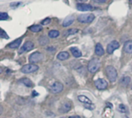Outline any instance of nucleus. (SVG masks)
Here are the masks:
<instances>
[{
    "label": "nucleus",
    "instance_id": "21",
    "mask_svg": "<svg viewBox=\"0 0 132 118\" xmlns=\"http://www.w3.org/2000/svg\"><path fill=\"white\" fill-rule=\"evenodd\" d=\"M49 37L50 38H56L57 37H59L60 35V32L58 30H50L48 33Z\"/></svg>",
    "mask_w": 132,
    "mask_h": 118
},
{
    "label": "nucleus",
    "instance_id": "33",
    "mask_svg": "<svg viewBox=\"0 0 132 118\" xmlns=\"http://www.w3.org/2000/svg\"><path fill=\"white\" fill-rule=\"evenodd\" d=\"M129 2H130V4H132V0H129Z\"/></svg>",
    "mask_w": 132,
    "mask_h": 118
},
{
    "label": "nucleus",
    "instance_id": "24",
    "mask_svg": "<svg viewBox=\"0 0 132 118\" xmlns=\"http://www.w3.org/2000/svg\"><path fill=\"white\" fill-rule=\"evenodd\" d=\"M77 29H70L67 31L64 32V35L65 36H68V35H72V34H75L77 33Z\"/></svg>",
    "mask_w": 132,
    "mask_h": 118
},
{
    "label": "nucleus",
    "instance_id": "25",
    "mask_svg": "<svg viewBox=\"0 0 132 118\" xmlns=\"http://www.w3.org/2000/svg\"><path fill=\"white\" fill-rule=\"evenodd\" d=\"M118 111L121 112V113H125L127 111L126 107L124 104H120L119 107H118Z\"/></svg>",
    "mask_w": 132,
    "mask_h": 118
},
{
    "label": "nucleus",
    "instance_id": "35",
    "mask_svg": "<svg viewBox=\"0 0 132 118\" xmlns=\"http://www.w3.org/2000/svg\"><path fill=\"white\" fill-rule=\"evenodd\" d=\"M131 89H132V86H131Z\"/></svg>",
    "mask_w": 132,
    "mask_h": 118
},
{
    "label": "nucleus",
    "instance_id": "13",
    "mask_svg": "<svg viewBox=\"0 0 132 118\" xmlns=\"http://www.w3.org/2000/svg\"><path fill=\"white\" fill-rule=\"evenodd\" d=\"M124 51L128 54H132V40H128L124 45Z\"/></svg>",
    "mask_w": 132,
    "mask_h": 118
},
{
    "label": "nucleus",
    "instance_id": "15",
    "mask_svg": "<svg viewBox=\"0 0 132 118\" xmlns=\"http://www.w3.org/2000/svg\"><path fill=\"white\" fill-rule=\"evenodd\" d=\"M70 51L72 53V54L75 57V58H80L82 56V53L81 51L79 50V48H77V47H73L70 48Z\"/></svg>",
    "mask_w": 132,
    "mask_h": 118
},
{
    "label": "nucleus",
    "instance_id": "3",
    "mask_svg": "<svg viewBox=\"0 0 132 118\" xmlns=\"http://www.w3.org/2000/svg\"><path fill=\"white\" fill-rule=\"evenodd\" d=\"M95 16L93 14H82L78 16L77 20L83 23H90L94 19Z\"/></svg>",
    "mask_w": 132,
    "mask_h": 118
},
{
    "label": "nucleus",
    "instance_id": "20",
    "mask_svg": "<svg viewBox=\"0 0 132 118\" xmlns=\"http://www.w3.org/2000/svg\"><path fill=\"white\" fill-rule=\"evenodd\" d=\"M130 82H131V78L128 77V76H125V77H123L121 80V86H123L124 87H126L128 86L129 84H130Z\"/></svg>",
    "mask_w": 132,
    "mask_h": 118
},
{
    "label": "nucleus",
    "instance_id": "27",
    "mask_svg": "<svg viewBox=\"0 0 132 118\" xmlns=\"http://www.w3.org/2000/svg\"><path fill=\"white\" fill-rule=\"evenodd\" d=\"M50 23V18H46V19H45L44 20L42 21V24L43 25H47Z\"/></svg>",
    "mask_w": 132,
    "mask_h": 118
},
{
    "label": "nucleus",
    "instance_id": "18",
    "mask_svg": "<svg viewBox=\"0 0 132 118\" xmlns=\"http://www.w3.org/2000/svg\"><path fill=\"white\" fill-rule=\"evenodd\" d=\"M78 100H79V101H80L81 103H83L84 104H91L92 103L91 100L89 98H87V96H84V95L78 96Z\"/></svg>",
    "mask_w": 132,
    "mask_h": 118
},
{
    "label": "nucleus",
    "instance_id": "12",
    "mask_svg": "<svg viewBox=\"0 0 132 118\" xmlns=\"http://www.w3.org/2000/svg\"><path fill=\"white\" fill-rule=\"evenodd\" d=\"M74 19H75V18H74L73 16H67V17L63 20V26H70V25L74 22Z\"/></svg>",
    "mask_w": 132,
    "mask_h": 118
},
{
    "label": "nucleus",
    "instance_id": "14",
    "mask_svg": "<svg viewBox=\"0 0 132 118\" xmlns=\"http://www.w3.org/2000/svg\"><path fill=\"white\" fill-rule=\"evenodd\" d=\"M95 53L98 56H102L104 54V50L101 44H97L95 47Z\"/></svg>",
    "mask_w": 132,
    "mask_h": 118
},
{
    "label": "nucleus",
    "instance_id": "30",
    "mask_svg": "<svg viewBox=\"0 0 132 118\" xmlns=\"http://www.w3.org/2000/svg\"><path fill=\"white\" fill-rule=\"evenodd\" d=\"M94 2H106L107 0H94Z\"/></svg>",
    "mask_w": 132,
    "mask_h": 118
},
{
    "label": "nucleus",
    "instance_id": "10",
    "mask_svg": "<svg viewBox=\"0 0 132 118\" xmlns=\"http://www.w3.org/2000/svg\"><path fill=\"white\" fill-rule=\"evenodd\" d=\"M33 47H34V44H33L32 42H31V41H27V42H26V43L23 44V46L21 47V49H20V51H19V53L22 54V53L26 52V51H31V50L33 48Z\"/></svg>",
    "mask_w": 132,
    "mask_h": 118
},
{
    "label": "nucleus",
    "instance_id": "1",
    "mask_svg": "<svg viewBox=\"0 0 132 118\" xmlns=\"http://www.w3.org/2000/svg\"><path fill=\"white\" fill-rule=\"evenodd\" d=\"M106 73H107L108 78L109 79V80L111 82H114L116 81V79L118 78V72H117V70L115 69L114 67H113L112 65L107 66Z\"/></svg>",
    "mask_w": 132,
    "mask_h": 118
},
{
    "label": "nucleus",
    "instance_id": "28",
    "mask_svg": "<svg viewBox=\"0 0 132 118\" xmlns=\"http://www.w3.org/2000/svg\"><path fill=\"white\" fill-rule=\"evenodd\" d=\"M84 107L87 108L89 110H94V106H92V103L91 104H86V105H84Z\"/></svg>",
    "mask_w": 132,
    "mask_h": 118
},
{
    "label": "nucleus",
    "instance_id": "9",
    "mask_svg": "<svg viewBox=\"0 0 132 118\" xmlns=\"http://www.w3.org/2000/svg\"><path fill=\"white\" fill-rule=\"evenodd\" d=\"M71 107H72V105L70 102H65L63 104H61V106L60 107L59 112L61 114H66L70 110Z\"/></svg>",
    "mask_w": 132,
    "mask_h": 118
},
{
    "label": "nucleus",
    "instance_id": "5",
    "mask_svg": "<svg viewBox=\"0 0 132 118\" xmlns=\"http://www.w3.org/2000/svg\"><path fill=\"white\" fill-rule=\"evenodd\" d=\"M63 89V86L62 83L59 82H56L53 84H52L50 87V90L52 93L56 94L59 93L60 92H62Z\"/></svg>",
    "mask_w": 132,
    "mask_h": 118
},
{
    "label": "nucleus",
    "instance_id": "4",
    "mask_svg": "<svg viewBox=\"0 0 132 118\" xmlns=\"http://www.w3.org/2000/svg\"><path fill=\"white\" fill-rule=\"evenodd\" d=\"M38 69H39L38 65H36L34 64H28V65H24L22 68L21 71H22V72H23L25 74H29V73H32L34 72H36Z\"/></svg>",
    "mask_w": 132,
    "mask_h": 118
},
{
    "label": "nucleus",
    "instance_id": "19",
    "mask_svg": "<svg viewBox=\"0 0 132 118\" xmlns=\"http://www.w3.org/2000/svg\"><path fill=\"white\" fill-rule=\"evenodd\" d=\"M19 82L22 83L23 85H25V86H27V87H32V86H33L32 82L30 79H27V78H23V79H20V80H19Z\"/></svg>",
    "mask_w": 132,
    "mask_h": 118
},
{
    "label": "nucleus",
    "instance_id": "8",
    "mask_svg": "<svg viewBox=\"0 0 132 118\" xmlns=\"http://www.w3.org/2000/svg\"><path fill=\"white\" fill-rule=\"evenodd\" d=\"M120 47V44L117 41V40H113L112 42H111L107 47V51L108 54H112L115 50L118 49Z\"/></svg>",
    "mask_w": 132,
    "mask_h": 118
},
{
    "label": "nucleus",
    "instance_id": "31",
    "mask_svg": "<svg viewBox=\"0 0 132 118\" xmlns=\"http://www.w3.org/2000/svg\"><path fill=\"white\" fill-rule=\"evenodd\" d=\"M69 118H80V117H79V116H71Z\"/></svg>",
    "mask_w": 132,
    "mask_h": 118
},
{
    "label": "nucleus",
    "instance_id": "29",
    "mask_svg": "<svg viewBox=\"0 0 132 118\" xmlns=\"http://www.w3.org/2000/svg\"><path fill=\"white\" fill-rule=\"evenodd\" d=\"M1 31H2V34H1V37H5V38H8V36H7V34H6V33L2 29L1 30Z\"/></svg>",
    "mask_w": 132,
    "mask_h": 118
},
{
    "label": "nucleus",
    "instance_id": "16",
    "mask_svg": "<svg viewBox=\"0 0 132 118\" xmlns=\"http://www.w3.org/2000/svg\"><path fill=\"white\" fill-rule=\"evenodd\" d=\"M21 42H22V39H21V38L16 39V40H15L13 42L10 43V44L8 45V47H9V48H17V47H19L20 46Z\"/></svg>",
    "mask_w": 132,
    "mask_h": 118
},
{
    "label": "nucleus",
    "instance_id": "7",
    "mask_svg": "<svg viewBox=\"0 0 132 118\" xmlns=\"http://www.w3.org/2000/svg\"><path fill=\"white\" fill-rule=\"evenodd\" d=\"M96 87L97 89L99 90H104L105 89L108 88V82L106 80L103 79H97L94 82Z\"/></svg>",
    "mask_w": 132,
    "mask_h": 118
},
{
    "label": "nucleus",
    "instance_id": "26",
    "mask_svg": "<svg viewBox=\"0 0 132 118\" xmlns=\"http://www.w3.org/2000/svg\"><path fill=\"white\" fill-rule=\"evenodd\" d=\"M8 14L6 12H1L0 13V19L1 20H5L6 19H8Z\"/></svg>",
    "mask_w": 132,
    "mask_h": 118
},
{
    "label": "nucleus",
    "instance_id": "34",
    "mask_svg": "<svg viewBox=\"0 0 132 118\" xmlns=\"http://www.w3.org/2000/svg\"><path fill=\"white\" fill-rule=\"evenodd\" d=\"M60 118H65V117H60Z\"/></svg>",
    "mask_w": 132,
    "mask_h": 118
},
{
    "label": "nucleus",
    "instance_id": "22",
    "mask_svg": "<svg viewBox=\"0 0 132 118\" xmlns=\"http://www.w3.org/2000/svg\"><path fill=\"white\" fill-rule=\"evenodd\" d=\"M29 29L32 32H39L43 30V27L40 25H33V26H30Z\"/></svg>",
    "mask_w": 132,
    "mask_h": 118
},
{
    "label": "nucleus",
    "instance_id": "11",
    "mask_svg": "<svg viewBox=\"0 0 132 118\" xmlns=\"http://www.w3.org/2000/svg\"><path fill=\"white\" fill-rule=\"evenodd\" d=\"M77 9L80 11H90V10L93 9V6H91L89 4L78 3L77 5Z\"/></svg>",
    "mask_w": 132,
    "mask_h": 118
},
{
    "label": "nucleus",
    "instance_id": "23",
    "mask_svg": "<svg viewBox=\"0 0 132 118\" xmlns=\"http://www.w3.org/2000/svg\"><path fill=\"white\" fill-rule=\"evenodd\" d=\"M39 44H40V45H42V46H46L48 43H49V40H48V38L47 37H41L39 39Z\"/></svg>",
    "mask_w": 132,
    "mask_h": 118
},
{
    "label": "nucleus",
    "instance_id": "32",
    "mask_svg": "<svg viewBox=\"0 0 132 118\" xmlns=\"http://www.w3.org/2000/svg\"><path fill=\"white\" fill-rule=\"evenodd\" d=\"M77 2H86V1H87V0H77Z\"/></svg>",
    "mask_w": 132,
    "mask_h": 118
},
{
    "label": "nucleus",
    "instance_id": "17",
    "mask_svg": "<svg viewBox=\"0 0 132 118\" xmlns=\"http://www.w3.org/2000/svg\"><path fill=\"white\" fill-rule=\"evenodd\" d=\"M69 58V53L67 52V51H62V52H60L57 55V59L60 60V61H64V60H67Z\"/></svg>",
    "mask_w": 132,
    "mask_h": 118
},
{
    "label": "nucleus",
    "instance_id": "2",
    "mask_svg": "<svg viewBox=\"0 0 132 118\" xmlns=\"http://www.w3.org/2000/svg\"><path fill=\"white\" fill-rule=\"evenodd\" d=\"M100 65H101V62H100L99 59H97V58L91 59L88 63V70H89V72H91V73H95L99 69Z\"/></svg>",
    "mask_w": 132,
    "mask_h": 118
},
{
    "label": "nucleus",
    "instance_id": "6",
    "mask_svg": "<svg viewBox=\"0 0 132 118\" xmlns=\"http://www.w3.org/2000/svg\"><path fill=\"white\" fill-rule=\"evenodd\" d=\"M43 58V54H41L40 52H38V51H37V52L32 53V54L29 56V62H31L32 64H33V63H36V62L40 61Z\"/></svg>",
    "mask_w": 132,
    "mask_h": 118
}]
</instances>
